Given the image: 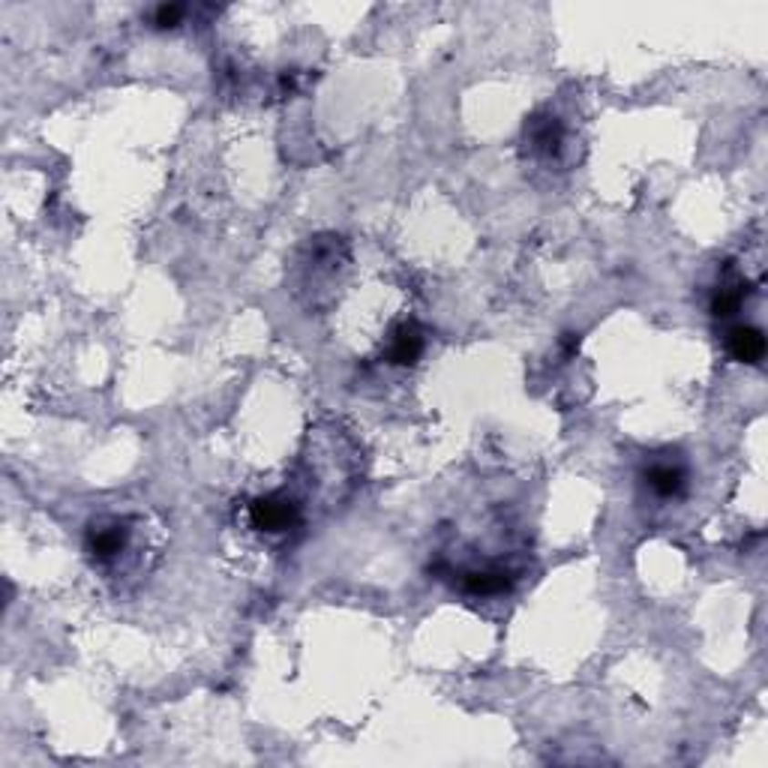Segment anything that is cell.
I'll use <instances>...</instances> for the list:
<instances>
[{
  "mask_svg": "<svg viewBox=\"0 0 768 768\" xmlns=\"http://www.w3.org/2000/svg\"><path fill=\"white\" fill-rule=\"evenodd\" d=\"M463 589L471 591V595H501V591L510 589V579L501 570H475L463 577Z\"/></svg>",
  "mask_w": 768,
  "mask_h": 768,
  "instance_id": "7",
  "label": "cell"
},
{
  "mask_svg": "<svg viewBox=\"0 0 768 768\" xmlns=\"http://www.w3.org/2000/svg\"><path fill=\"white\" fill-rule=\"evenodd\" d=\"M424 352V336L417 331L415 324H403L394 336V345L387 357H391V364H415L417 357Z\"/></svg>",
  "mask_w": 768,
  "mask_h": 768,
  "instance_id": "4",
  "label": "cell"
},
{
  "mask_svg": "<svg viewBox=\"0 0 768 768\" xmlns=\"http://www.w3.org/2000/svg\"><path fill=\"white\" fill-rule=\"evenodd\" d=\"M645 480H649V486H651L658 496H663V498L679 496L681 489H684V471H681L679 466H670V463L651 466L649 475H645Z\"/></svg>",
  "mask_w": 768,
  "mask_h": 768,
  "instance_id": "5",
  "label": "cell"
},
{
  "mask_svg": "<svg viewBox=\"0 0 768 768\" xmlns=\"http://www.w3.org/2000/svg\"><path fill=\"white\" fill-rule=\"evenodd\" d=\"M252 526L261 531H289L294 522L301 519V510L292 498L285 496H268L259 498L250 510Z\"/></svg>",
  "mask_w": 768,
  "mask_h": 768,
  "instance_id": "1",
  "label": "cell"
},
{
  "mask_svg": "<svg viewBox=\"0 0 768 768\" xmlns=\"http://www.w3.org/2000/svg\"><path fill=\"white\" fill-rule=\"evenodd\" d=\"M183 13H187V9L178 6V4H162V6H157V13H153V25H157V27H174L183 18Z\"/></svg>",
  "mask_w": 768,
  "mask_h": 768,
  "instance_id": "8",
  "label": "cell"
},
{
  "mask_svg": "<svg viewBox=\"0 0 768 768\" xmlns=\"http://www.w3.org/2000/svg\"><path fill=\"white\" fill-rule=\"evenodd\" d=\"M726 348H730V354L739 364H760L765 357V336L756 327L739 324L726 336Z\"/></svg>",
  "mask_w": 768,
  "mask_h": 768,
  "instance_id": "2",
  "label": "cell"
},
{
  "mask_svg": "<svg viewBox=\"0 0 768 768\" xmlns=\"http://www.w3.org/2000/svg\"><path fill=\"white\" fill-rule=\"evenodd\" d=\"M127 547V528L120 526H94L87 531V552L97 561L118 558Z\"/></svg>",
  "mask_w": 768,
  "mask_h": 768,
  "instance_id": "3",
  "label": "cell"
},
{
  "mask_svg": "<svg viewBox=\"0 0 768 768\" xmlns=\"http://www.w3.org/2000/svg\"><path fill=\"white\" fill-rule=\"evenodd\" d=\"M528 138L540 153H556L561 145V124L558 118H535L528 124Z\"/></svg>",
  "mask_w": 768,
  "mask_h": 768,
  "instance_id": "6",
  "label": "cell"
}]
</instances>
